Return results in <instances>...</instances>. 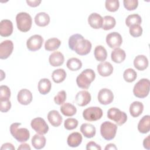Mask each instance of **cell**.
<instances>
[{
  "label": "cell",
  "mask_w": 150,
  "mask_h": 150,
  "mask_svg": "<svg viewBox=\"0 0 150 150\" xmlns=\"http://www.w3.org/2000/svg\"><path fill=\"white\" fill-rule=\"evenodd\" d=\"M69 46L71 50L75 51L79 55L84 56L90 53L92 45L88 40L84 39L81 35L77 33L69 38Z\"/></svg>",
  "instance_id": "obj_1"
},
{
  "label": "cell",
  "mask_w": 150,
  "mask_h": 150,
  "mask_svg": "<svg viewBox=\"0 0 150 150\" xmlns=\"http://www.w3.org/2000/svg\"><path fill=\"white\" fill-rule=\"evenodd\" d=\"M96 77L94 70L87 69L83 70L76 78V83L79 87L83 89H88Z\"/></svg>",
  "instance_id": "obj_2"
},
{
  "label": "cell",
  "mask_w": 150,
  "mask_h": 150,
  "mask_svg": "<svg viewBox=\"0 0 150 150\" xmlns=\"http://www.w3.org/2000/svg\"><path fill=\"white\" fill-rule=\"evenodd\" d=\"M21 123L15 122L10 126V132L13 137L19 142L27 141L30 137L29 130L25 128H19Z\"/></svg>",
  "instance_id": "obj_3"
},
{
  "label": "cell",
  "mask_w": 150,
  "mask_h": 150,
  "mask_svg": "<svg viewBox=\"0 0 150 150\" xmlns=\"http://www.w3.org/2000/svg\"><path fill=\"white\" fill-rule=\"evenodd\" d=\"M16 22L17 28L20 31L27 32L31 28L32 19L29 13L22 12L16 15Z\"/></svg>",
  "instance_id": "obj_4"
},
{
  "label": "cell",
  "mask_w": 150,
  "mask_h": 150,
  "mask_svg": "<svg viewBox=\"0 0 150 150\" xmlns=\"http://www.w3.org/2000/svg\"><path fill=\"white\" fill-rule=\"evenodd\" d=\"M149 92V80L148 79L139 80L134 86L133 88L134 95L140 98L148 96Z\"/></svg>",
  "instance_id": "obj_5"
},
{
  "label": "cell",
  "mask_w": 150,
  "mask_h": 150,
  "mask_svg": "<svg viewBox=\"0 0 150 150\" xmlns=\"http://www.w3.org/2000/svg\"><path fill=\"white\" fill-rule=\"evenodd\" d=\"M117 130L116 124L110 121L103 122L100 126V133L102 137L107 141L114 138Z\"/></svg>",
  "instance_id": "obj_6"
},
{
  "label": "cell",
  "mask_w": 150,
  "mask_h": 150,
  "mask_svg": "<svg viewBox=\"0 0 150 150\" xmlns=\"http://www.w3.org/2000/svg\"><path fill=\"white\" fill-rule=\"evenodd\" d=\"M107 117L115 122L118 125H122L127 120V115L125 112L117 108H111L107 111Z\"/></svg>",
  "instance_id": "obj_7"
},
{
  "label": "cell",
  "mask_w": 150,
  "mask_h": 150,
  "mask_svg": "<svg viewBox=\"0 0 150 150\" xmlns=\"http://www.w3.org/2000/svg\"><path fill=\"white\" fill-rule=\"evenodd\" d=\"M103 110L98 107H90L83 112V117L88 121H95L100 120L103 116Z\"/></svg>",
  "instance_id": "obj_8"
},
{
  "label": "cell",
  "mask_w": 150,
  "mask_h": 150,
  "mask_svg": "<svg viewBox=\"0 0 150 150\" xmlns=\"http://www.w3.org/2000/svg\"><path fill=\"white\" fill-rule=\"evenodd\" d=\"M31 127L38 134L44 135L49 131V126L44 119L40 117H37L33 119L30 122Z\"/></svg>",
  "instance_id": "obj_9"
},
{
  "label": "cell",
  "mask_w": 150,
  "mask_h": 150,
  "mask_svg": "<svg viewBox=\"0 0 150 150\" xmlns=\"http://www.w3.org/2000/svg\"><path fill=\"white\" fill-rule=\"evenodd\" d=\"M43 38L39 35H34L30 36L26 41V46L28 50L35 52L39 50L43 45Z\"/></svg>",
  "instance_id": "obj_10"
},
{
  "label": "cell",
  "mask_w": 150,
  "mask_h": 150,
  "mask_svg": "<svg viewBox=\"0 0 150 150\" xmlns=\"http://www.w3.org/2000/svg\"><path fill=\"white\" fill-rule=\"evenodd\" d=\"M106 43L111 49L119 47L122 43V38L121 35L116 32H111L106 36Z\"/></svg>",
  "instance_id": "obj_11"
},
{
  "label": "cell",
  "mask_w": 150,
  "mask_h": 150,
  "mask_svg": "<svg viewBox=\"0 0 150 150\" xmlns=\"http://www.w3.org/2000/svg\"><path fill=\"white\" fill-rule=\"evenodd\" d=\"M98 100L103 105H107L111 103L114 100L113 93L108 88L101 89L98 94Z\"/></svg>",
  "instance_id": "obj_12"
},
{
  "label": "cell",
  "mask_w": 150,
  "mask_h": 150,
  "mask_svg": "<svg viewBox=\"0 0 150 150\" xmlns=\"http://www.w3.org/2000/svg\"><path fill=\"white\" fill-rule=\"evenodd\" d=\"M13 44L11 40H5L0 44V59H6L12 54Z\"/></svg>",
  "instance_id": "obj_13"
},
{
  "label": "cell",
  "mask_w": 150,
  "mask_h": 150,
  "mask_svg": "<svg viewBox=\"0 0 150 150\" xmlns=\"http://www.w3.org/2000/svg\"><path fill=\"white\" fill-rule=\"evenodd\" d=\"M91 97L89 92L86 90L80 91L75 97V101L79 106L83 107L87 105L91 101Z\"/></svg>",
  "instance_id": "obj_14"
},
{
  "label": "cell",
  "mask_w": 150,
  "mask_h": 150,
  "mask_svg": "<svg viewBox=\"0 0 150 150\" xmlns=\"http://www.w3.org/2000/svg\"><path fill=\"white\" fill-rule=\"evenodd\" d=\"M32 94L28 89L23 88L21 90L17 96V100L19 103L22 105H28L32 101Z\"/></svg>",
  "instance_id": "obj_15"
},
{
  "label": "cell",
  "mask_w": 150,
  "mask_h": 150,
  "mask_svg": "<svg viewBox=\"0 0 150 150\" xmlns=\"http://www.w3.org/2000/svg\"><path fill=\"white\" fill-rule=\"evenodd\" d=\"M13 32L12 22L8 19H4L0 23V35L3 37L9 36Z\"/></svg>",
  "instance_id": "obj_16"
},
{
  "label": "cell",
  "mask_w": 150,
  "mask_h": 150,
  "mask_svg": "<svg viewBox=\"0 0 150 150\" xmlns=\"http://www.w3.org/2000/svg\"><path fill=\"white\" fill-rule=\"evenodd\" d=\"M88 22L91 28L98 29L103 26V18L97 13H92L88 18Z\"/></svg>",
  "instance_id": "obj_17"
},
{
  "label": "cell",
  "mask_w": 150,
  "mask_h": 150,
  "mask_svg": "<svg viewBox=\"0 0 150 150\" xmlns=\"http://www.w3.org/2000/svg\"><path fill=\"white\" fill-rule=\"evenodd\" d=\"M98 74L103 77L110 76L113 72V66L110 62H103L97 66Z\"/></svg>",
  "instance_id": "obj_18"
},
{
  "label": "cell",
  "mask_w": 150,
  "mask_h": 150,
  "mask_svg": "<svg viewBox=\"0 0 150 150\" xmlns=\"http://www.w3.org/2000/svg\"><path fill=\"white\" fill-rule=\"evenodd\" d=\"M64 61L63 54L58 51L54 52L49 57V62L51 66L53 67H58L62 65Z\"/></svg>",
  "instance_id": "obj_19"
},
{
  "label": "cell",
  "mask_w": 150,
  "mask_h": 150,
  "mask_svg": "<svg viewBox=\"0 0 150 150\" xmlns=\"http://www.w3.org/2000/svg\"><path fill=\"white\" fill-rule=\"evenodd\" d=\"M47 119L50 124L54 127L60 126L63 121L62 117L56 110H52L49 111L47 114Z\"/></svg>",
  "instance_id": "obj_20"
},
{
  "label": "cell",
  "mask_w": 150,
  "mask_h": 150,
  "mask_svg": "<svg viewBox=\"0 0 150 150\" xmlns=\"http://www.w3.org/2000/svg\"><path fill=\"white\" fill-rule=\"evenodd\" d=\"M134 66L137 70L143 71L148 66V60L144 55H138L134 59Z\"/></svg>",
  "instance_id": "obj_21"
},
{
  "label": "cell",
  "mask_w": 150,
  "mask_h": 150,
  "mask_svg": "<svg viewBox=\"0 0 150 150\" xmlns=\"http://www.w3.org/2000/svg\"><path fill=\"white\" fill-rule=\"evenodd\" d=\"M82 135L78 132H74L70 134L67 139V143L70 147L75 148L79 146L82 142Z\"/></svg>",
  "instance_id": "obj_22"
},
{
  "label": "cell",
  "mask_w": 150,
  "mask_h": 150,
  "mask_svg": "<svg viewBox=\"0 0 150 150\" xmlns=\"http://www.w3.org/2000/svg\"><path fill=\"white\" fill-rule=\"evenodd\" d=\"M80 131L85 137L91 138L95 136L96 129L95 127L91 124L84 123L80 127Z\"/></svg>",
  "instance_id": "obj_23"
},
{
  "label": "cell",
  "mask_w": 150,
  "mask_h": 150,
  "mask_svg": "<svg viewBox=\"0 0 150 150\" xmlns=\"http://www.w3.org/2000/svg\"><path fill=\"white\" fill-rule=\"evenodd\" d=\"M138 129L142 134H146L150 130V116L144 115L138 124Z\"/></svg>",
  "instance_id": "obj_24"
},
{
  "label": "cell",
  "mask_w": 150,
  "mask_h": 150,
  "mask_svg": "<svg viewBox=\"0 0 150 150\" xmlns=\"http://www.w3.org/2000/svg\"><path fill=\"white\" fill-rule=\"evenodd\" d=\"M50 16L46 12H39L35 17V22L36 25L44 27L47 26L50 22Z\"/></svg>",
  "instance_id": "obj_25"
},
{
  "label": "cell",
  "mask_w": 150,
  "mask_h": 150,
  "mask_svg": "<svg viewBox=\"0 0 150 150\" xmlns=\"http://www.w3.org/2000/svg\"><path fill=\"white\" fill-rule=\"evenodd\" d=\"M125 57L126 54L125 51L120 47L114 49L111 54L112 60L116 63H122L125 59Z\"/></svg>",
  "instance_id": "obj_26"
},
{
  "label": "cell",
  "mask_w": 150,
  "mask_h": 150,
  "mask_svg": "<svg viewBox=\"0 0 150 150\" xmlns=\"http://www.w3.org/2000/svg\"><path fill=\"white\" fill-rule=\"evenodd\" d=\"M46 138L41 134H36L32 138V144L36 149H40L44 148L46 145Z\"/></svg>",
  "instance_id": "obj_27"
},
{
  "label": "cell",
  "mask_w": 150,
  "mask_h": 150,
  "mask_svg": "<svg viewBox=\"0 0 150 150\" xmlns=\"http://www.w3.org/2000/svg\"><path fill=\"white\" fill-rule=\"evenodd\" d=\"M52 84L48 79H42L38 83V90L41 94L45 95L49 93L51 90Z\"/></svg>",
  "instance_id": "obj_28"
},
{
  "label": "cell",
  "mask_w": 150,
  "mask_h": 150,
  "mask_svg": "<svg viewBox=\"0 0 150 150\" xmlns=\"http://www.w3.org/2000/svg\"><path fill=\"white\" fill-rule=\"evenodd\" d=\"M144 110V105L139 101H134L130 104L129 112L133 117L139 116Z\"/></svg>",
  "instance_id": "obj_29"
},
{
  "label": "cell",
  "mask_w": 150,
  "mask_h": 150,
  "mask_svg": "<svg viewBox=\"0 0 150 150\" xmlns=\"http://www.w3.org/2000/svg\"><path fill=\"white\" fill-rule=\"evenodd\" d=\"M60 111L65 116L71 117L76 114L77 109L74 105L69 103H66L61 106Z\"/></svg>",
  "instance_id": "obj_30"
},
{
  "label": "cell",
  "mask_w": 150,
  "mask_h": 150,
  "mask_svg": "<svg viewBox=\"0 0 150 150\" xmlns=\"http://www.w3.org/2000/svg\"><path fill=\"white\" fill-rule=\"evenodd\" d=\"M61 45V41L56 38H53L47 39L45 43V49L47 51H54L59 49Z\"/></svg>",
  "instance_id": "obj_31"
},
{
  "label": "cell",
  "mask_w": 150,
  "mask_h": 150,
  "mask_svg": "<svg viewBox=\"0 0 150 150\" xmlns=\"http://www.w3.org/2000/svg\"><path fill=\"white\" fill-rule=\"evenodd\" d=\"M94 54L96 59L99 62H104L107 57V52L104 47L101 45L97 46L95 47Z\"/></svg>",
  "instance_id": "obj_32"
},
{
  "label": "cell",
  "mask_w": 150,
  "mask_h": 150,
  "mask_svg": "<svg viewBox=\"0 0 150 150\" xmlns=\"http://www.w3.org/2000/svg\"><path fill=\"white\" fill-rule=\"evenodd\" d=\"M66 77V72L63 69H58L54 70L52 74L53 81L56 83L63 82Z\"/></svg>",
  "instance_id": "obj_33"
},
{
  "label": "cell",
  "mask_w": 150,
  "mask_h": 150,
  "mask_svg": "<svg viewBox=\"0 0 150 150\" xmlns=\"http://www.w3.org/2000/svg\"><path fill=\"white\" fill-rule=\"evenodd\" d=\"M66 66L71 71H77L81 68L82 63L80 59L76 57H72L67 60Z\"/></svg>",
  "instance_id": "obj_34"
},
{
  "label": "cell",
  "mask_w": 150,
  "mask_h": 150,
  "mask_svg": "<svg viewBox=\"0 0 150 150\" xmlns=\"http://www.w3.org/2000/svg\"><path fill=\"white\" fill-rule=\"evenodd\" d=\"M116 24L115 19L111 16H105L103 18L102 28L105 30H108L114 28Z\"/></svg>",
  "instance_id": "obj_35"
},
{
  "label": "cell",
  "mask_w": 150,
  "mask_h": 150,
  "mask_svg": "<svg viewBox=\"0 0 150 150\" xmlns=\"http://www.w3.org/2000/svg\"><path fill=\"white\" fill-rule=\"evenodd\" d=\"M141 22V17L137 13L128 15L125 19V24L128 27L134 25H140Z\"/></svg>",
  "instance_id": "obj_36"
},
{
  "label": "cell",
  "mask_w": 150,
  "mask_h": 150,
  "mask_svg": "<svg viewBox=\"0 0 150 150\" xmlns=\"http://www.w3.org/2000/svg\"><path fill=\"white\" fill-rule=\"evenodd\" d=\"M123 77L125 81L128 83H131L135 80L137 77V72L131 68L126 69L123 74Z\"/></svg>",
  "instance_id": "obj_37"
},
{
  "label": "cell",
  "mask_w": 150,
  "mask_h": 150,
  "mask_svg": "<svg viewBox=\"0 0 150 150\" xmlns=\"http://www.w3.org/2000/svg\"><path fill=\"white\" fill-rule=\"evenodd\" d=\"M105 8L110 12L117 11L120 6V3L118 0H107L105 2Z\"/></svg>",
  "instance_id": "obj_38"
},
{
  "label": "cell",
  "mask_w": 150,
  "mask_h": 150,
  "mask_svg": "<svg viewBox=\"0 0 150 150\" xmlns=\"http://www.w3.org/2000/svg\"><path fill=\"white\" fill-rule=\"evenodd\" d=\"M11 97V90L7 86L2 85L0 87V99L1 101L9 100Z\"/></svg>",
  "instance_id": "obj_39"
},
{
  "label": "cell",
  "mask_w": 150,
  "mask_h": 150,
  "mask_svg": "<svg viewBox=\"0 0 150 150\" xmlns=\"http://www.w3.org/2000/svg\"><path fill=\"white\" fill-rule=\"evenodd\" d=\"M78 124L79 122L76 119L73 118H69L65 120L64 127L67 130H72L77 127Z\"/></svg>",
  "instance_id": "obj_40"
},
{
  "label": "cell",
  "mask_w": 150,
  "mask_h": 150,
  "mask_svg": "<svg viewBox=\"0 0 150 150\" xmlns=\"http://www.w3.org/2000/svg\"><path fill=\"white\" fill-rule=\"evenodd\" d=\"M130 35L134 37L137 38L141 36L142 33V28L139 25H134L129 27Z\"/></svg>",
  "instance_id": "obj_41"
},
{
  "label": "cell",
  "mask_w": 150,
  "mask_h": 150,
  "mask_svg": "<svg viewBox=\"0 0 150 150\" xmlns=\"http://www.w3.org/2000/svg\"><path fill=\"white\" fill-rule=\"evenodd\" d=\"M66 100V93L64 90H61L54 97V101L57 105H62L64 103Z\"/></svg>",
  "instance_id": "obj_42"
},
{
  "label": "cell",
  "mask_w": 150,
  "mask_h": 150,
  "mask_svg": "<svg viewBox=\"0 0 150 150\" xmlns=\"http://www.w3.org/2000/svg\"><path fill=\"white\" fill-rule=\"evenodd\" d=\"M123 4L127 10L133 11L138 7V1L137 0H124Z\"/></svg>",
  "instance_id": "obj_43"
},
{
  "label": "cell",
  "mask_w": 150,
  "mask_h": 150,
  "mask_svg": "<svg viewBox=\"0 0 150 150\" xmlns=\"http://www.w3.org/2000/svg\"><path fill=\"white\" fill-rule=\"evenodd\" d=\"M11 108V103L9 100L8 101H1L0 110L2 112H6L8 111Z\"/></svg>",
  "instance_id": "obj_44"
},
{
  "label": "cell",
  "mask_w": 150,
  "mask_h": 150,
  "mask_svg": "<svg viewBox=\"0 0 150 150\" xmlns=\"http://www.w3.org/2000/svg\"><path fill=\"white\" fill-rule=\"evenodd\" d=\"M86 149L87 150H101V146L97 144L94 141H90L87 143L86 145Z\"/></svg>",
  "instance_id": "obj_45"
},
{
  "label": "cell",
  "mask_w": 150,
  "mask_h": 150,
  "mask_svg": "<svg viewBox=\"0 0 150 150\" xmlns=\"http://www.w3.org/2000/svg\"><path fill=\"white\" fill-rule=\"evenodd\" d=\"M26 3L28 5L31 7H36L38 6L40 3L41 1H38V0H33V1H29L26 0Z\"/></svg>",
  "instance_id": "obj_46"
},
{
  "label": "cell",
  "mask_w": 150,
  "mask_h": 150,
  "mask_svg": "<svg viewBox=\"0 0 150 150\" xmlns=\"http://www.w3.org/2000/svg\"><path fill=\"white\" fill-rule=\"evenodd\" d=\"M15 147L14 146L11 144V143H5L4 144L1 148V149L3 150V149H11V150H15Z\"/></svg>",
  "instance_id": "obj_47"
},
{
  "label": "cell",
  "mask_w": 150,
  "mask_h": 150,
  "mask_svg": "<svg viewBox=\"0 0 150 150\" xmlns=\"http://www.w3.org/2000/svg\"><path fill=\"white\" fill-rule=\"evenodd\" d=\"M149 136L148 135L146 138H145L144 139L143 141V145L144 147L146 149H150V143H149Z\"/></svg>",
  "instance_id": "obj_48"
},
{
  "label": "cell",
  "mask_w": 150,
  "mask_h": 150,
  "mask_svg": "<svg viewBox=\"0 0 150 150\" xmlns=\"http://www.w3.org/2000/svg\"><path fill=\"white\" fill-rule=\"evenodd\" d=\"M30 147L29 146V144H26V143H23V144H22L20 145V146L18 148V150H20V149H22V150H30Z\"/></svg>",
  "instance_id": "obj_49"
},
{
  "label": "cell",
  "mask_w": 150,
  "mask_h": 150,
  "mask_svg": "<svg viewBox=\"0 0 150 150\" xmlns=\"http://www.w3.org/2000/svg\"><path fill=\"white\" fill-rule=\"evenodd\" d=\"M105 150L107 149H117V148L116 147L115 145L114 144H108L106 145L105 147Z\"/></svg>",
  "instance_id": "obj_50"
}]
</instances>
